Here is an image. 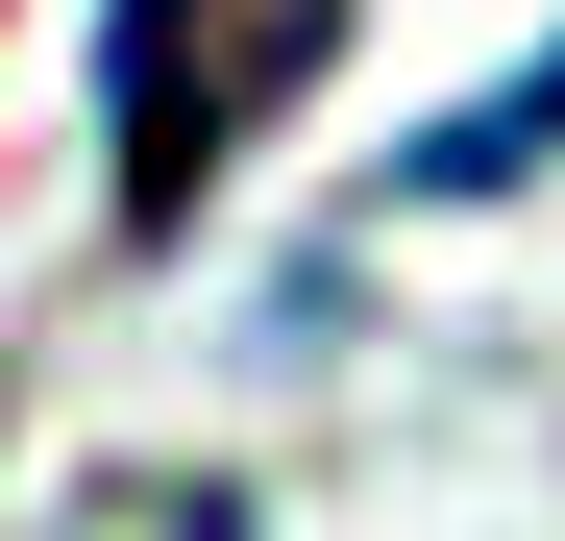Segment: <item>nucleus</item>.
<instances>
[{
	"mask_svg": "<svg viewBox=\"0 0 565 541\" xmlns=\"http://www.w3.org/2000/svg\"><path fill=\"white\" fill-rule=\"evenodd\" d=\"M99 74H124L99 198H124V246H172V222H198L222 172H246V148L344 74V0H124V25H99Z\"/></svg>",
	"mask_w": 565,
	"mask_h": 541,
	"instance_id": "f257e3e1",
	"label": "nucleus"
},
{
	"mask_svg": "<svg viewBox=\"0 0 565 541\" xmlns=\"http://www.w3.org/2000/svg\"><path fill=\"white\" fill-rule=\"evenodd\" d=\"M516 172H565V50H516L467 124H418V148H394V198H418V222H467V198H516Z\"/></svg>",
	"mask_w": 565,
	"mask_h": 541,
	"instance_id": "f03ea898",
	"label": "nucleus"
}]
</instances>
